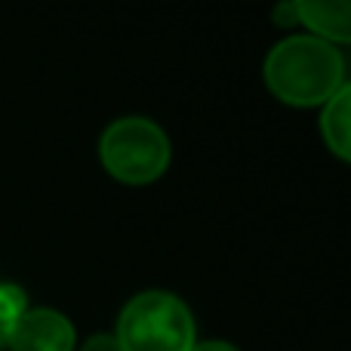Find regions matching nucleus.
<instances>
[{"label":"nucleus","instance_id":"obj_3","mask_svg":"<svg viewBox=\"0 0 351 351\" xmlns=\"http://www.w3.org/2000/svg\"><path fill=\"white\" fill-rule=\"evenodd\" d=\"M102 167L127 185H148L170 167V139L148 117H121L99 142Z\"/></svg>","mask_w":351,"mask_h":351},{"label":"nucleus","instance_id":"obj_1","mask_svg":"<svg viewBox=\"0 0 351 351\" xmlns=\"http://www.w3.org/2000/svg\"><path fill=\"white\" fill-rule=\"evenodd\" d=\"M346 80V62L333 43L315 34L280 40L265 59V84L280 102L311 108L327 105Z\"/></svg>","mask_w":351,"mask_h":351},{"label":"nucleus","instance_id":"obj_10","mask_svg":"<svg viewBox=\"0 0 351 351\" xmlns=\"http://www.w3.org/2000/svg\"><path fill=\"white\" fill-rule=\"evenodd\" d=\"M191 351H241L231 342H222V339H210V342H194Z\"/></svg>","mask_w":351,"mask_h":351},{"label":"nucleus","instance_id":"obj_6","mask_svg":"<svg viewBox=\"0 0 351 351\" xmlns=\"http://www.w3.org/2000/svg\"><path fill=\"white\" fill-rule=\"evenodd\" d=\"M321 133H324V142H327L330 152L351 164V84L342 86V90L324 105Z\"/></svg>","mask_w":351,"mask_h":351},{"label":"nucleus","instance_id":"obj_2","mask_svg":"<svg viewBox=\"0 0 351 351\" xmlns=\"http://www.w3.org/2000/svg\"><path fill=\"white\" fill-rule=\"evenodd\" d=\"M123 351H191L194 317L179 296L145 290L123 305L114 330Z\"/></svg>","mask_w":351,"mask_h":351},{"label":"nucleus","instance_id":"obj_8","mask_svg":"<svg viewBox=\"0 0 351 351\" xmlns=\"http://www.w3.org/2000/svg\"><path fill=\"white\" fill-rule=\"evenodd\" d=\"M80 351H123L114 333H96L80 346Z\"/></svg>","mask_w":351,"mask_h":351},{"label":"nucleus","instance_id":"obj_7","mask_svg":"<svg viewBox=\"0 0 351 351\" xmlns=\"http://www.w3.org/2000/svg\"><path fill=\"white\" fill-rule=\"evenodd\" d=\"M25 311H28V296H25V290L16 284L0 280V351L6 348L12 330H16L19 317H22Z\"/></svg>","mask_w":351,"mask_h":351},{"label":"nucleus","instance_id":"obj_9","mask_svg":"<svg viewBox=\"0 0 351 351\" xmlns=\"http://www.w3.org/2000/svg\"><path fill=\"white\" fill-rule=\"evenodd\" d=\"M299 22V12H296V3L293 0H280L278 6H274V25H280V28H290V25Z\"/></svg>","mask_w":351,"mask_h":351},{"label":"nucleus","instance_id":"obj_5","mask_svg":"<svg viewBox=\"0 0 351 351\" xmlns=\"http://www.w3.org/2000/svg\"><path fill=\"white\" fill-rule=\"evenodd\" d=\"M299 22L327 43H351V0H293Z\"/></svg>","mask_w":351,"mask_h":351},{"label":"nucleus","instance_id":"obj_4","mask_svg":"<svg viewBox=\"0 0 351 351\" xmlns=\"http://www.w3.org/2000/svg\"><path fill=\"white\" fill-rule=\"evenodd\" d=\"M74 324L56 308H31L19 317L6 348L10 351H74Z\"/></svg>","mask_w":351,"mask_h":351}]
</instances>
